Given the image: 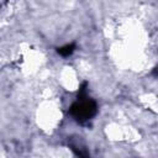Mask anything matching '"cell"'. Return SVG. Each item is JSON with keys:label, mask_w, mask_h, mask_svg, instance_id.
<instances>
[{"label": "cell", "mask_w": 158, "mask_h": 158, "mask_svg": "<svg viewBox=\"0 0 158 158\" xmlns=\"http://www.w3.org/2000/svg\"><path fill=\"white\" fill-rule=\"evenodd\" d=\"M95 111V105L91 101H81L73 106V114L78 118H89Z\"/></svg>", "instance_id": "obj_1"}, {"label": "cell", "mask_w": 158, "mask_h": 158, "mask_svg": "<svg viewBox=\"0 0 158 158\" xmlns=\"http://www.w3.org/2000/svg\"><path fill=\"white\" fill-rule=\"evenodd\" d=\"M73 52V46H65L63 48L59 49V53L63 54V56H67V54H70Z\"/></svg>", "instance_id": "obj_2"}]
</instances>
